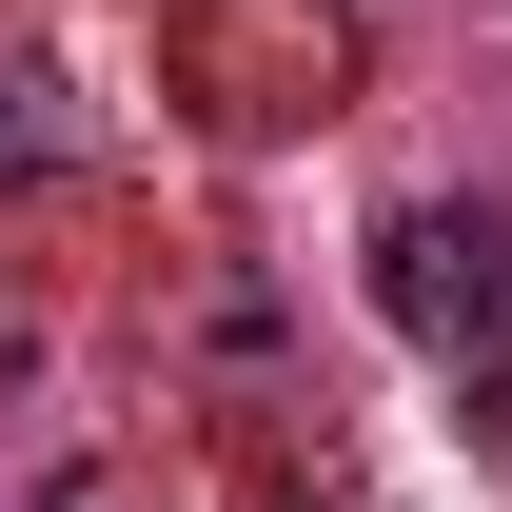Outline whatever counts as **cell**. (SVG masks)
Listing matches in <instances>:
<instances>
[{
	"instance_id": "obj_1",
	"label": "cell",
	"mask_w": 512,
	"mask_h": 512,
	"mask_svg": "<svg viewBox=\"0 0 512 512\" xmlns=\"http://www.w3.org/2000/svg\"><path fill=\"white\" fill-rule=\"evenodd\" d=\"M375 296H394V335H414L473 414H512V217L394 197V217H375Z\"/></svg>"
},
{
	"instance_id": "obj_2",
	"label": "cell",
	"mask_w": 512,
	"mask_h": 512,
	"mask_svg": "<svg viewBox=\"0 0 512 512\" xmlns=\"http://www.w3.org/2000/svg\"><path fill=\"white\" fill-rule=\"evenodd\" d=\"M20 158H60V119H40V79H0V178Z\"/></svg>"
}]
</instances>
